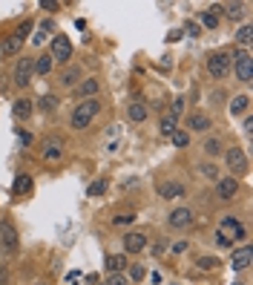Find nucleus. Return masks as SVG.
<instances>
[{
  "instance_id": "35",
  "label": "nucleus",
  "mask_w": 253,
  "mask_h": 285,
  "mask_svg": "<svg viewBox=\"0 0 253 285\" xmlns=\"http://www.w3.org/2000/svg\"><path fill=\"white\" fill-rule=\"evenodd\" d=\"M132 222H136V216H132V213H118V216L112 219V225H121V228L132 225Z\"/></svg>"
},
{
  "instance_id": "30",
  "label": "nucleus",
  "mask_w": 253,
  "mask_h": 285,
  "mask_svg": "<svg viewBox=\"0 0 253 285\" xmlns=\"http://www.w3.org/2000/svg\"><path fill=\"white\" fill-rule=\"evenodd\" d=\"M202 150H204L207 156H218L222 153V141L218 138H207L204 144H202Z\"/></svg>"
},
{
  "instance_id": "18",
  "label": "nucleus",
  "mask_w": 253,
  "mask_h": 285,
  "mask_svg": "<svg viewBox=\"0 0 253 285\" xmlns=\"http://www.w3.org/2000/svg\"><path fill=\"white\" fill-rule=\"evenodd\" d=\"M49 32H55V23H52V21H40L38 32L32 35V44H34V46H40V44L46 41V35H49Z\"/></svg>"
},
{
  "instance_id": "28",
  "label": "nucleus",
  "mask_w": 253,
  "mask_h": 285,
  "mask_svg": "<svg viewBox=\"0 0 253 285\" xmlns=\"http://www.w3.org/2000/svg\"><path fill=\"white\" fill-rule=\"evenodd\" d=\"M38 107H40L44 113H55L58 110V95H44V98L38 101Z\"/></svg>"
},
{
  "instance_id": "14",
  "label": "nucleus",
  "mask_w": 253,
  "mask_h": 285,
  "mask_svg": "<svg viewBox=\"0 0 253 285\" xmlns=\"http://www.w3.org/2000/svg\"><path fill=\"white\" fill-rule=\"evenodd\" d=\"M32 110H34V101H29V98H18V101L12 104V113H14L18 121H26L32 115Z\"/></svg>"
},
{
  "instance_id": "42",
  "label": "nucleus",
  "mask_w": 253,
  "mask_h": 285,
  "mask_svg": "<svg viewBox=\"0 0 253 285\" xmlns=\"http://www.w3.org/2000/svg\"><path fill=\"white\" fill-rule=\"evenodd\" d=\"M216 245H218V248H233V242H228L222 233H216Z\"/></svg>"
},
{
  "instance_id": "20",
  "label": "nucleus",
  "mask_w": 253,
  "mask_h": 285,
  "mask_svg": "<svg viewBox=\"0 0 253 285\" xmlns=\"http://www.w3.org/2000/svg\"><path fill=\"white\" fill-rule=\"evenodd\" d=\"M106 268H110L112 274H121L126 268V256L124 253H110V256H106Z\"/></svg>"
},
{
  "instance_id": "10",
  "label": "nucleus",
  "mask_w": 253,
  "mask_h": 285,
  "mask_svg": "<svg viewBox=\"0 0 253 285\" xmlns=\"http://www.w3.org/2000/svg\"><path fill=\"white\" fill-rule=\"evenodd\" d=\"M167 222H170V228H176V230L190 228V225H193V210H190V207H176L170 216H167Z\"/></svg>"
},
{
  "instance_id": "15",
  "label": "nucleus",
  "mask_w": 253,
  "mask_h": 285,
  "mask_svg": "<svg viewBox=\"0 0 253 285\" xmlns=\"http://www.w3.org/2000/svg\"><path fill=\"white\" fill-rule=\"evenodd\" d=\"M187 127H190L193 133H204V130L213 127V121H210V115H204V113H193L187 118Z\"/></svg>"
},
{
  "instance_id": "8",
  "label": "nucleus",
  "mask_w": 253,
  "mask_h": 285,
  "mask_svg": "<svg viewBox=\"0 0 253 285\" xmlns=\"http://www.w3.org/2000/svg\"><path fill=\"white\" fill-rule=\"evenodd\" d=\"M224 161H228V167L236 173V176L248 173V156H244V150L242 147H230L228 153H224Z\"/></svg>"
},
{
  "instance_id": "4",
  "label": "nucleus",
  "mask_w": 253,
  "mask_h": 285,
  "mask_svg": "<svg viewBox=\"0 0 253 285\" xmlns=\"http://www.w3.org/2000/svg\"><path fill=\"white\" fill-rule=\"evenodd\" d=\"M207 72H210L213 78H224L230 72V55L228 52H213V55L207 58Z\"/></svg>"
},
{
  "instance_id": "45",
  "label": "nucleus",
  "mask_w": 253,
  "mask_h": 285,
  "mask_svg": "<svg viewBox=\"0 0 253 285\" xmlns=\"http://www.w3.org/2000/svg\"><path fill=\"white\" fill-rule=\"evenodd\" d=\"M6 279H9V271H6V268H0V285L6 282Z\"/></svg>"
},
{
  "instance_id": "39",
  "label": "nucleus",
  "mask_w": 253,
  "mask_h": 285,
  "mask_svg": "<svg viewBox=\"0 0 253 285\" xmlns=\"http://www.w3.org/2000/svg\"><path fill=\"white\" fill-rule=\"evenodd\" d=\"M130 279H126L124 274H110V279H106V285H126Z\"/></svg>"
},
{
  "instance_id": "33",
  "label": "nucleus",
  "mask_w": 253,
  "mask_h": 285,
  "mask_svg": "<svg viewBox=\"0 0 253 285\" xmlns=\"http://www.w3.org/2000/svg\"><path fill=\"white\" fill-rule=\"evenodd\" d=\"M198 173H202L204 179H210V182H218V170L213 164H198Z\"/></svg>"
},
{
  "instance_id": "44",
  "label": "nucleus",
  "mask_w": 253,
  "mask_h": 285,
  "mask_svg": "<svg viewBox=\"0 0 253 285\" xmlns=\"http://www.w3.org/2000/svg\"><path fill=\"white\" fill-rule=\"evenodd\" d=\"M187 251V242H176V245H172V253H184Z\"/></svg>"
},
{
  "instance_id": "36",
  "label": "nucleus",
  "mask_w": 253,
  "mask_h": 285,
  "mask_svg": "<svg viewBox=\"0 0 253 285\" xmlns=\"http://www.w3.org/2000/svg\"><path fill=\"white\" fill-rule=\"evenodd\" d=\"M144 274H147V271H144V265H130V279H138V282H141Z\"/></svg>"
},
{
  "instance_id": "11",
  "label": "nucleus",
  "mask_w": 253,
  "mask_h": 285,
  "mask_svg": "<svg viewBox=\"0 0 253 285\" xmlns=\"http://www.w3.org/2000/svg\"><path fill=\"white\" fill-rule=\"evenodd\" d=\"M147 248V236L141 230H130L124 236V253H141Z\"/></svg>"
},
{
  "instance_id": "7",
  "label": "nucleus",
  "mask_w": 253,
  "mask_h": 285,
  "mask_svg": "<svg viewBox=\"0 0 253 285\" xmlns=\"http://www.w3.org/2000/svg\"><path fill=\"white\" fill-rule=\"evenodd\" d=\"M32 75H34V58H20L18 67H14L12 81H14V87H26L32 81Z\"/></svg>"
},
{
  "instance_id": "25",
  "label": "nucleus",
  "mask_w": 253,
  "mask_h": 285,
  "mask_svg": "<svg viewBox=\"0 0 253 285\" xmlns=\"http://www.w3.org/2000/svg\"><path fill=\"white\" fill-rule=\"evenodd\" d=\"M78 78H80V69H78V67H72V69L66 67L64 72H60V84H64V87H72Z\"/></svg>"
},
{
  "instance_id": "17",
  "label": "nucleus",
  "mask_w": 253,
  "mask_h": 285,
  "mask_svg": "<svg viewBox=\"0 0 253 285\" xmlns=\"http://www.w3.org/2000/svg\"><path fill=\"white\" fill-rule=\"evenodd\" d=\"M126 115H130V121L144 124V121H147V104L144 101H132L130 107H126Z\"/></svg>"
},
{
  "instance_id": "12",
  "label": "nucleus",
  "mask_w": 253,
  "mask_h": 285,
  "mask_svg": "<svg viewBox=\"0 0 253 285\" xmlns=\"http://www.w3.org/2000/svg\"><path fill=\"white\" fill-rule=\"evenodd\" d=\"M250 256H253V251L244 245V248H236V251L230 253V268L233 271H244L248 265H250Z\"/></svg>"
},
{
  "instance_id": "13",
  "label": "nucleus",
  "mask_w": 253,
  "mask_h": 285,
  "mask_svg": "<svg viewBox=\"0 0 253 285\" xmlns=\"http://www.w3.org/2000/svg\"><path fill=\"white\" fill-rule=\"evenodd\" d=\"M60 156H64V141H60V138H46L44 141V159L58 161Z\"/></svg>"
},
{
  "instance_id": "29",
  "label": "nucleus",
  "mask_w": 253,
  "mask_h": 285,
  "mask_svg": "<svg viewBox=\"0 0 253 285\" xmlns=\"http://www.w3.org/2000/svg\"><path fill=\"white\" fill-rule=\"evenodd\" d=\"M198 18H202V26H207V29H216V26H218V18H216V12H213V9L202 12Z\"/></svg>"
},
{
  "instance_id": "1",
  "label": "nucleus",
  "mask_w": 253,
  "mask_h": 285,
  "mask_svg": "<svg viewBox=\"0 0 253 285\" xmlns=\"http://www.w3.org/2000/svg\"><path fill=\"white\" fill-rule=\"evenodd\" d=\"M98 101L95 98H84V101L72 110V118H69V124H72V130H86L90 127V121L98 115Z\"/></svg>"
},
{
  "instance_id": "38",
  "label": "nucleus",
  "mask_w": 253,
  "mask_h": 285,
  "mask_svg": "<svg viewBox=\"0 0 253 285\" xmlns=\"http://www.w3.org/2000/svg\"><path fill=\"white\" fill-rule=\"evenodd\" d=\"M182 110H184V98H176V101H172V107H170V115H172V118H178V115H182Z\"/></svg>"
},
{
  "instance_id": "31",
  "label": "nucleus",
  "mask_w": 253,
  "mask_h": 285,
  "mask_svg": "<svg viewBox=\"0 0 253 285\" xmlns=\"http://www.w3.org/2000/svg\"><path fill=\"white\" fill-rule=\"evenodd\" d=\"M78 92H80V95H95V92H98V81L86 78L84 84H78Z\"/></svg>"
},
{
  "instance_id": "19",
  "label": "nucleus",
  "mask_w": 253,
  "mask_h": 285,
  "mask_svg": "<svg viewBox=\"0 0 253 285\" xmlns=\"http://www.w3.org/2000/svg\"><path fill=\"white\" fill-rule=\"evenodd\" d=\"M29 190H32V176L18 173V179H14V196H26Z\"/></svg>"
},
{
  "instance_id": "6",
  "label": "nucleus",
  "mask_w": 253,
  "mask_h": 285,
  "mask_svg": "<svg viewBox=\"0 0 253 285\" xmlns=\"http://www.w3.org/2000/svg\"><path fill=\"white\" fill-rule=\"evenodd\" d=\"M18 230L12 222H0V251L3 253H14L18 251Z\"/></svg>"
},
{
  "instance_id": "40",
  "label": "nucleus",
  "mask_w": 253,
  "mask_h": 285,
  "mask_svg": "<svg viewBox=\"0 0 253 285\" xmlns=\"http://www.w3.org/2000/svg\"><path fill=\"white\" fill-rule=\"evenodd\" d=\"M242 9H244L242 3H230V6H228V15H230V18H242Z\"/></svg>"
},
{
  "instance_id": "41",
  "label": "nucleus",
  "mask_w": 253,
  "mask_h": 285,
  "mask_svg": "<svg viewBox=\"0 0 253 285\" xmlns=\"http://www.w3.org/2000/svg\"><path fill=\"white\" fill-rule=\"evenodd\" d=\"M184 32L190 35V38H198V32H202V29H198V23H187V26H184Z\"/></svg>"
},
{
  "instance_id": "34",
  "label": "nucleus",
  "mask_w": 253,
  "mask_h": 285,
  "mask_svg": "<svg viewBox=\"0 0 253 285\" xmlns=\"http://www.w3.org/2000/svg\"><path fill=\"white\" fill-rule=\"evenodd\" d=\"M198 268H202V271H213V268H218V259L216 256H202V259H198Z\"/></svg>"
},
{
  "instance_id": "22",
  "label": "nucleus",
  "mask_w": 253,
  "mask_h": 285,
  "mask_svg": "<svg viewBox=\"0 0 253 285\" xmlns=\"http://www.w3.org/2000/svg\"><path fill=\"white\" fill-rule=\"evenodd\" d=\"M52 67H55L52 55H40V58H34V72H38V75H49V72H52Z\"/></svg>"
},
{
  "instance_id": "24",
  "label": "nucleus",
  "mask_w": 253,
  "mask_h": 285,
  "mask_svg": "<svg viewBox=\"0 0 253 285\" xmlns=\"http://www.w3.org/2000/svg\"><path fill=\"white\" fill-rule=\"evenodd\" d=\"M158 130H161V136H172V133H176V118H172L170 113H164L161 121H158Z\"/></svg>"
},
{
  "instance_id": "27",
  "label": "nucleus",
  "mask_w": 253,
  "mask_h": 285,
  "mask_svg": "<svg viewBox=\"0 0 253 285\" xmlns=\"http://www.w3.org/2000/svg\"><path fill=\"white\" fill-rule=\"evenodd\" d=\"M170 138H172V144H176L178 150H184L187 144H190V133H187V130H176Z\"/></svg>"
},
{
  "instance_id": "23",
  "label": "nucleus",
  "mask_w": 253,
  "mask_h": 285,
  "mask_svg": "<svg viewBox=\"0 0 253 285\" xmlns=\"http://www.w3.org/2000/svg\"><path fill=\"white\" fill-rule=\"evenodd\" d=\"M248 107H250V98H248V95H236V98L230 101V113L242 115V113H248Z\"/></svg>"
},
{
  "instance_id": "9",
  "label": "nucleus",
  "mask_w": 253,
  "mask_h": 285,
  "mask_svg": "<svg viewBox=\"0 0 253 285\" xmlns=\"http://www.w3.org/2000/svg\"><path fill=\"white\" fill-rule=\"evenodd\" d=\"M236 193H239V179L236 176H228V179H218L216 182V196L222 202H230Z\"/></svg>"
},
{
  "instance_id": "2",
  "label": "nucleus",
  "mask_w": 253,
  "mask_h": 285,
  "mask_svg": "<svg viewBox=\"0 0 253 285\" xmlns=\"http://www.w3.org/2000/svg\"><path fill=\"white\" fill-rule=\"evenodd\" d=\"M233 69H236V78H239L242 84H250L253 81V58H250L248 49H242V52L233 55Z\"/></svg>"
},
{
  "instance_id": "5",
  "label": "nucleus",
  "mask_w": 253,
  "mask_h": 285,
  "mask_svg": "<svg viewBox=\"0 0 253 285\" xmlns=\"http://www.w3.org/2000/svg\"><path fill=\"white\" fill-rule=\"evenodd\" d=\"M52 61H60V64L72 61V41L66 35H55L52 38Z\"/></svg>"
},
{
  "instance_id": "21",
  "label": "nucleus",
  "mask_w": 253,
  "mask_h": 285,
  "mask_svg": "<svg viewBox=\"0 0 253 285\" xmlns=\"http://www.w3.org/2000/svg\"><path fill=\"white\" fill-rule=\"evenodd\" d=\"M20 46H23V41L12 35V38H6V41L0 44V52H3V55H18V52H20Z\"/></svg>"
},
{
  "instance_id": "16",
  "label": "nucleus",
  "mask_w": 253,
  "mask_h": 285,
  "mask_svg": "<svg viewBox=\"0 0 253 285\" xmlns=\"http://www.w3.org/2000/svg\"><path fill=\"white\" fill-rule=\"evenodd\" d=\"M158 196L161 199H178V196H184V184L182 182H164V184H158Z\"/></svg>"
},
{
  "instance_id": "32",
  "label": "nucleus",
  "mask_w": 253,
  "mask_h": 285,
  "mask_svg": "<svg viewBox=\"0 0 253 285\" xmlns=\"http://www.w3.org/2000/svg\"><path fill=\"white\" fill-rule=\"evenodd\" d=\"M250 35H253V29H250V26H248V23H244V26H242L239 32H236V44L248 46V44H250Z\"/></svg>"
},
{
  "instance_id": "26",
  "label": "nucleus",
  "mask_w": 253,
  "mask_h": 285,
  "mask_svg": "<svg viewBox=\"0 0 253 285\" xmlns=\"http://www.w3.org/2000/svg\"><path fill=\"white\" fill-rule=\"evenodd\" d=\"M106 187H110L106 179H98V182H92L90 187H86V196H92V199H95V196H104L106 193Z\"/></svg>"
},
{
  "instance_id": "3",
  "label": "nucleus",
  "mask_w": 253,
  "mask_h": 285,
  "mask_svg": "<svg viewBox=\"0 0 253 285\" xmlns=\"http://www.w3.org/2000/svg\"><path fill=\"white\" fill-rule=\"evenodd\" d=\"M216 233H222L228 242L233 239H244V225H242L236 216H222V222H218V230Z\"/></svg>"
},
{
  "instance_id": "43",
  "label": "nucleus",
  "mask_w": 253,
  "mask_h": 285,
  "mask_svg": "<svg viewBox=\"0 0 253 285\" xmlns=\"http://www.w3.org/2000/svg\"><path fill=\"white\" fill-rule=\"evenodd\" d=\"M40 6H44V9H58L60 3H58V0H40Z\"/></svg>"
},
{
  "instance_id": "37",
  "label": "nucleus",
  "mask_w": 253,
  "mask_h": 285,
  "mask_svg": "<svg viewBox=\"0 0 253 285\" xmlns=\"http://www.w3.org/2000/svg\"><path fill=\"white\" fill-rule=\"evenodd\" d=\"M29 32H32V21L20 23V26H18V32H14V38H20V41H23V38H26Z\"/></svg>"
}]
</instances>
